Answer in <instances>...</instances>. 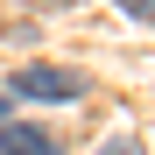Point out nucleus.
I'll return each instance as SVG.
<instances>
[{
    "label": "nucleus",
    "instance_id": "4",
    "mask_svg": "<svg viewBox=\"0 0 155 155\" xmlns=\"http://www.w3.org/2000/svg\"><path fill=\"white\" fill-rule=\"evenodd\" d=\"M106 155H141V148H134V141H113V148H106Z\"/></svg>",
    "mask_w": 155,
    "mask_h": 155
},
{
    "label": "nucleus",
    "instance_id": "2",
    "mask_svg": "<svg viewBox=\"0 0 155 155\" xmlns=\"http://www.w3.org/2000/svg\"><path fill=\"white\" fill-rule=\"evenodd\" d=\"M57 141L42 134V127H28V120H7L0 127V155H49Z\"/></svg>",
    "mask_w": 155,
    "mask_h": 155
},
{
    "label": "nucleus",
    "instance_id": "1",
    "mask_svg": "<svg viewBox=\"0 0 155 155\" xmlns=\"http://www.w3.org/2000/svg\"><path fill=\"white\" fill-rule=\"evenodd\" d=\"M7 92H28V99H57V106H64V99H78V92H85V78H78V71H64V64H21Z\"/></svg>",
    "mask_w": 155,
    "mask_h": 155
},
{
    "label": "nucleus",
    "instance_id": "3",
    "mask_svg": "<svg viewBox=\"0 0 155 155\" xmlns=\"http://www.w3.org/2000/svg\"><path fill=\"white\" fill-rule=\"evenodd\" d=\"M7 113H14V92H0V127H7Z\"/></svg>",
    "mask_w": 155,
    "mask_h": 155
}]
</instances>
